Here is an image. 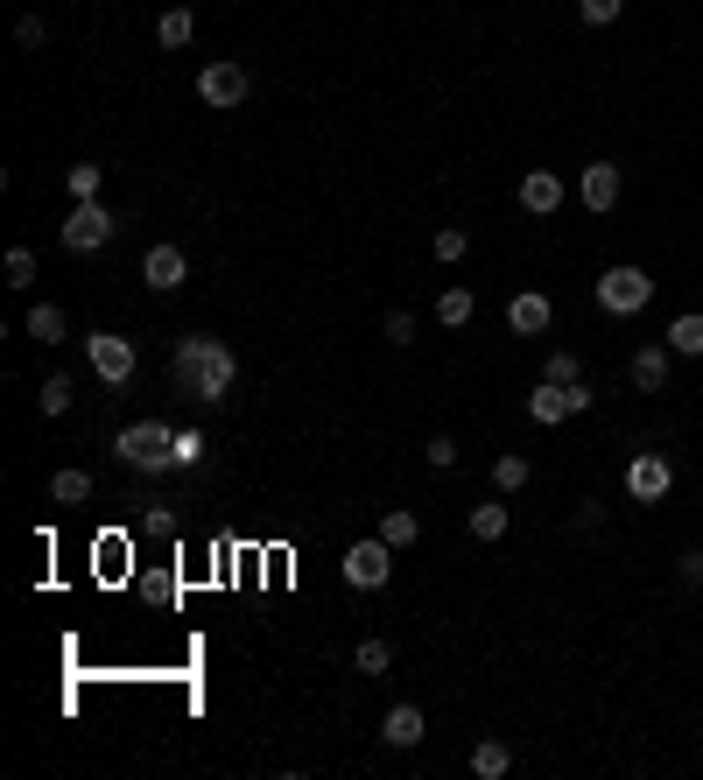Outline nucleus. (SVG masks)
Returning <instances> with one entry per match:
<instances>
[{"mask_svg": "<svg viewBox=\"0 0 703 780\" xmlns=\"http://www.w3.org/2000/svg\"><path fill=\"white\" fill-rule=\"evenodd\" d=\"M528 415H535V423H542V429H556V423H563V415H569V387H548V380H542V387H535V394H528Z\"/></svg>", "mask_w": 703, "mask_h": 780, "instance_id": "2eb2a0df", "label": "nucleus"}, {"mask_svg": "<svg viewBox=\"0 0 703 780\" xmlns=\"http://www.w3.org/2000/svg\"><path fill=\"white\" fill-rule=\"evenodd\" d=\"M619 190H626V177H619V162H592L584 169V183H577V197H584V212H613L619 204Z\"/></svg>", "mask_w": 703, "mask_h": 780, "instance_id": "9b49d317", "label": "nucleus"}, {"mask_svg": "<svg viewBox=\"0 0 703 780\" xmlns=\"http://www.w3.org/2000/svg\"><path fill=\"white\" fill-rule=\"evenodd\" d=\"M528 479H535V471H528V458H521V450H507V458H492V485H500V492H521Z\"/></svg>", "mask_w": 703, "mask_h": 780, "instance_id": "5701e85b", "label": "nucleus"}, {"mask_svg": "<svg viewBox=\"0 0 703 780\" xmlns=\"http://www.w3.org/2000/svg\"><path fill=\"white\" fill-rule=\"evenodd\" d=\"M619 8H626V0H577V14H584V22H592V29L619 22Z\"/></svg>", "mask_w": 703, "mask_h": 780, "instance_id": "473e14b6", "label": "nucleus"}, {"mask_svg": "<svg viewBox=\"0 0 703 780\" xmlns=\"http://www.w3.org/2000/svg\"><path fill=\"white\" fill-rule=\"evenodd\" d=\"M669 352H675V359H703V317H696V310L669 323Z\"/></svg>", "mask_w": 703, "mask_h": 780, "instance_id": "6ab92c4d", "label": "nucleus"}, {"mask_svg": "<svg viewBox=\"0 0 703 780\" xmlns=\"http://www.w3.org/2000/svg\"><path fill=\"white\" fill-rule=\"evenodd\" d=\"M71 197H78V204H92V197H99V183H106V169L99 162H71Z\"/></svg>", "mask_w": 703, "mask_h": 780, "instance_id": "393cba45", "label": "nucleus"}, {"mask_svg": "<svg viewBox=\"0 0 703 780\" xmlns=\"http://www.w3.org/2000/svg\"><path fill=\"white\" fill-rule=\"evenodd\" d=\"M204 450H212V444H204V429H177V450H169V458H177V471H198Z\"/></svg>", "mask_w": 703, "mask_h": 780, "instance_id": "bb28decb", "label": "nucleus"}, {"mask_svg": "<svg viewBox=\"0 0 703 780\" xmlns=\"http://www.w3.org/2000/svg\"><path fill=\"white\" fill-rule=\"evenodd\" d=\"M85 366L106 380V387H127V380H135V345H127V338H113V331H92L85 338Z\"/></svg>", "mask_w": 703, "mask_h": 780, "instance_id": "20e7f679", "label": "nucleus"}, {"mask_svg": "<svg viewBox=\"0 0 703 780\" xmlns=\"http://www.w3.org/2000/svg\"><path fill=\"white\" fill-rule=\"evenodd\" d=\"M648 302H654L648 268H605V275H598V310H605V317H640Z\"/></svg>", "mask_w": 703, "mask_h": 780, "instance_id": "7ed1b4c3", "label": "nucleus"}, {"mask_svg": "<svg viewBox=\"0 0 703 780\" xmlns=\"http://www.w3.org/2000/svg\"><path fill=\"white\" fill-rule=\"evenodd\" d=\"M71 394H78V387H71V373H50V380H43V394H35V408H43V415H64V408H71Z\"/></svg>", "mask_w": 703, "mask_h": 780, "instance_id": "a878e982", "label": "nucleus"}, {"mask_svg": "<svg viewBox=\"0 0 703 780\" xmlns=\"http://www.w3.org/2000/svg\"><path fill=\"white\" fill-rule=\"evenodd\" d=\"M471 254V239H465V225H436V260L444 268H458V260Z\"/></svg>", "mask_w": 703, "mask_h": 780, "instance_id": "cd10ccee", "label": "nucleus"}, {"mask_svg": "<svg viewBox=\"0 0 703 780\" xmlns=\"http://www.w3.org/2000/svg\"><path fill=\"white\" fill-rule=\"evenodd\" d=\"M682 584L703 591V548H682Z\"/></svg>", "mask_w": 703, "mask_h": 780, "instance_id": "e433bc0d", "label": "nucleus"}, {"mask_svg": "<svg viewBox=\"0 0 703 780\" xmlns=\"http://www.w3.org/2000/svg\"><path fill=\"white\" fill-rule=\"evenodd\" d=\"M387 345H415V310H387Z\"/></svg>", "mask_w": 703, "mask_h": 780, "instance_id": "f704fd0d", "label": "nucleus"}, {"mask_svg": "<svg viewBox=\"0 0 703 780\" xmlns=\"http://www.w3.org/2000/svg\"><path fill=\"white\" fill-rule=\"evenodd\" d=\"M542 380H548V387H577V380H584V366H577V352H548V366H542Z\"/></svg>", "mask_w": 703, "mask_h": 780, "instance_id": "c756f323", "label": "nucleus"}, {"mask_svg": "<svg viewBox=\"0 0 703 780\" xmlns=\"http://www.w3.org/2000/svg\"><path fill=\"white\" fill-rule=\"evenodd\" d=\"M35 281V254L29 246H8V289H29Z\"/></svg>", "mask_w": 703, "mask_h": 780, "instance_id": "7c9ffc66", "label": "nucleus"}, {"mask_svg": "<svg viewBox=\"0 0 703 780\" xmlns=\"http://www.w3.org/2000/svg\"><path fill=\"white\" fill-rule=\"evenodd\" d=\"M141 281H148L156 296H177L183 281H190V254H183V246H169V239H156V246L141 254Z\"/></svg>", "mask_w": 703, "mask_h": 780, "instance_id": "1a4fd4ad", "label": "nucleus"}, {"mask_svg": "<svg viewBox=\"0 0 703 780\" xmlns=\"http://www.w3.org/2000/svg\"><path fill=\"white\" fill-rule=\"evenodd\" d=\"M423 458H429V471H450V464H458V444H450V436H429Z\"/></svg>", "mask_w": 703, "mask_h": 780, "instance_id": "c9c22d12", "label": "nucleus"}, {"mask_svg": "<svg viewBox=\"0 0 703 780\" xmlns=\"http://www.w3.org/2000/svg\"><path fill=\"white\" fill-rule=\"evenodd\" d=\"M169 380H177L183 402L219 408L225 394H233V380H239V359H233V345H225V338H212V331H183L177 352H169Z\"/></svg>", "mask_w": 703, "mask_h": 780, "instance_id": "f257e3e1", "label": "nucleus"}, {"mask_svg": "<svg viewBox=\"0 0 703 780\" xmlns=\"http://www.w3.org/2000/svg\"><path fill=\"white\" fill-rule=\"evenodd\" d=\"M548 317H556V310H548V296H535V289L507 302V323H514L521 338H542V331H548Z\"/></svg>", "mask_w": 703, "mask_h": 780, "instance_id": "4468645a", "label": "nucleus"}, {"mask_svg": "<svg viewBox=\"0 0 703 780\" xmlns=\"http://www.w3.org/2000/svg\"><path fill=\"white\" fill-rule=\"evenodd\" d=\"M29 338H43V345H64V310H56V302H35V310H29Z\"/></svg>", "mask_w": 703, "mask_h": 780, "instance_id": "4be33fe9", "label": "nucleus"}, {"mask_svg": "<svg viewBox=\"0 0 703 780\" xmlns=\"http://www.w3.org/2000/svg\"><path fill=\"white\" fill-rule=\"evenodd\" d=\"M471 535H479V542H500V535H507V506H500V500L471 506Z\"/></svg>", "mask_w": 703, "mask_h": 780, "instance_id": "b1692460", "label": "nucleus"}, {"mask_svg": "<svg viewBox=\"0 0 703 780\" xmlns=\"http://www.w3.org/2000/svg\"><path fill=\"white\" fill-rule=\"evenodd\" d=\"M394 577V542H352L345 548V584H352V591H380V584H387Z\"/></svg>", "mask_w": 703, "mask_h": 780, "instance_id": "0eeeda50", "label": "nucleus"}, {"mask_svg": "<svg viewBox=\"0 0 703 780\" xmlns=\"http://www.w3.org/2000/svg\"><path fill=\"white\" fill-rule=\"evenodd\" d=\"M141 506V527H156V535H177V513L169 506H156V500H135Z\"/></svg>", "mask_w": 703, "mask_h": 780, "instance_id": "72a5a7b5", "label": "nucleus"}, {"mask_svg": "<svg viewBox=\"0 0 703 780\" xmlns=\"http://www.w3.org/2000/svg\"><path fill=\"white\" fill-rule=\"evenodd\" d=\"M669 492H675V464L661 458V450H640V458L626 464V500L654 506V500H669Z\"/></svg>", "mask_w": 703, "mask_h": 780, "instance_id": "6e6552de", "label": "nucleus"}, {"mask_svg": "<svg viewBox=\"0 0 703 780\" xmlns=\"http://www.w3.org/2000/svg\"><path fill=\"white\" fill-rule=\"evenodd\" d=\"M14 43H22V50H43V43H50V22H43V14H22V22H14Z\"/></svg>", "mask_w": 703, "mask_h": 780, "instance_id": "2f4dec72", "label": "nucleus"}, {"mask_svg": "<svg viewBox=\"0 0 703 780\" xmlns=\"http://www.w3.org/2000/svg\"><path fill=\"white\" fill-rule=\"evenodd\" d=\"M190 29H198V22H190V8H162V14H156V43H162V50H183Z\"/></svg>", "mask_w": 703, "mask_h": 780, "instance_id": "aec40b11", "label": "nucleus"}, {"mask_svg": "<svg viewBox=\"0 0 703 780\" xmlns=\"http://www.w3.org/2000/svg\"><path fill=\"white\" fill-rule=\"evenodd\" d=\"M521 212L528 218H556L563 212V177L556 169H528L521 177Z\"/></svg>", "mask_w": 703, "mask_h": 780, "instance_id": "9d476101", "label": "nucleus"}, {"mask_svg": "<svg viewBox=\"0 0 703 780\" xmlns=\"http://www.w3.org/2000/svg\"><path fill=\"white\" fill-rule=\"evenodd\" d=\"M380 738H387L394 752H408V746H423V738H429V717L415 710V703H394V710H387V725H380Z\"/></svg>", "mask_w": 703, "mask_h": 780, "instance_id": "ddd939ff", "label": "nucleus"}, {"mask_svg": "<svg viewBox=\"0 0 703 780\" xmlns=\"http://www.w3.org/2000/svg\"><path fill=\"white\" fill-rule=\"evenodd\" d=\"M669 366H675L669 345H640L633 359H626V380H633V394H661L669 387Z\"/></svg>", "mask_w": 703, "mask_h": 780, "instance_id": "f8f14e48", "label": "nucleus"}, {"mask_svg": "<svg viewBox=\"0 0 703 780\" xmlns=\"http://www.w3.org/2000/svg\"><path fill=\"white\" fill-rule=\"evenodd\" d=\"M113 450H120V464L127 471H177V458H169V450H177V429L169 423H127L120 436H113Z\"/></svg>", "mask_w": 703, "mask_h": 780, "instance_id": "f03ea898", "label": "nucleus"}, {"mask_svg": "<svg viewBox=\"0 0 703 780\" xmlns=\"http://www.w3.org/2000/svg\"><path fill=\"white\" fill-rule=\"evenodd\" d=\"M50 500H56V506H85V500H92V471L64 464V471L50 479Z\"/></svg>", "mask_w": 703, "mask_h": 780, "instance_id": "f3484780", "label": "nucleus"}, {"mask_svg": "<svg viewBox=\"0 0 703 780\" xmlns=\"http://www.w3.org/2000/svg\"><path fill=\"white\" fill-rule=\"evenodd\" d=\"M471 773H479V780H507V773H514V752H507L500 738H486V746H471Z\"/></svg>", "mask_w": 703, "mask_h": 780, "instance_id": "a211bd4d", "label": "nucleus"}, {"mask_svg": "<svg viewBox=\"0 0 703 780\" xmlns=\"http://www.w3.org/2000/svg\"><path fill=\"white\" fill-rule=\"evenodd\" d=\"M352 661H359V675H387V669H394V647H387V640H359Z\"/></svg>", "mask_w": 703, "mask_h": 780, "instance_id": "c85d7f7f", "label": "nucleus"}, {"mask_svg": "<svg viewBox=\"0 0 703 780\" xmlns=\"http://www.w3.org/2000/svg\"><path fill=\"white\" fill-rule=\"evenodd\" d=\"M113 233H120V225H113V212L99 197L71 204V218H64V246H71V254H99V246H113Z\"/></svg>", "mask_w": 703, "mask_h": 780, "instance_id": "39448f33", "label": "nucleus"}, {"mask_svg": "<svg viewBox=\"0 0 703 780\" xmlns=\"http://www.w3.org/2000/svg\"><path fill=\"white\" fill-rule=\"evenodd\" d=\"M380 542H394V548H415V542H423V521H415L408 506H387V513H380Z\"/></svg>", "mask_w": 703, "mask_h": 780, "instance_id": "dca6fc26", "label": "nucleus"}, {"mask_svg": "<svg viewBox=\"0 0 703 780\" xmlns=\"http://www.w3.org/2000/svg\"><path fill=\"white\" fill-rule=\"evenodd\" d=\"M471 310H479V296H471V289H444V296H436V323H450V331L471 323Z\"/></svg>", "mask_w": 703, "mask_h": 780, "instance_id": "412c9836", "label": "nucleus"}, {"mask_svg": "<svg viewBox=\"0 0 703 780\" xmlns=\"http://www.w3.org/2000/svg\"><path fill=\"white\" fill-rule=\"evenodd\" d=\"M246 92H254V78H246V64H233V56H212V64H204L198 71V99L204 106H239L246 99Z\"/></svg>", "mask_w": 703, "mask_h": 780, "instance_id": "423d86ee", "label": "nucleus"}]
</instances>
